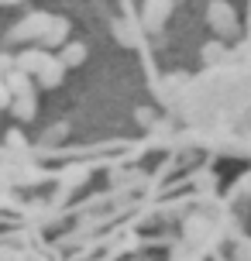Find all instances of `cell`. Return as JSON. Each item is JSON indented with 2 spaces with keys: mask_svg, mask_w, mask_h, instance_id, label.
<instances>
[{
  "mask_svg": "<svg viewBox=\"0 0 251 261\" xmlns=\"http://www.w3.org/2000/svg\"><path fill=\"white\" fill-rule=\"evenodd\" d=\"M207 24H210V31L217 38H234L241 31L238 14H234V7H231L227 0H210V4H207Z\"/></svg>",
  "mask_w": 251,
  "mask_h": 261,
  "instance_id": "6da1fadb",
  "label": "cell"
},
{
  "mask_svg": "<svg viewBox=\"0 0 251 261\" xmlns=\"http://www.w3.org/2000/svg\"><path fill=\"white\" fill-rule=\"evenodd\" d=\"M52 17H55V14H45V11L28 14L24 21H17V24L11 28L7 41H11V45H24V41H35V45H38L41 35L48 31V24H52Z\"/></svg>",
  "mask_w": 251,
  "mask_h": 261,
  "instance_id": "7a4b0ae2",
  "label": "cell"
},
{
  "mask_svg": "<svg viewBox=\"0 0 251 261\" xmlns=\"http://www.w3.org/2000/svg\"><path fill=\"white\" fill-rule=\"evenodd\" d=\"M172 14V0H145V7H141V24H145L148 35H159L165 21H169Z\"/></svg>",
  "mask_w": 251,
  "mask_h": 261,
  "instance_id": "3957f363",
  "label": "cell"
},
{
  "mask_svg": "<svg viewBox=\"0 0 251 261\" xmlns=\"http://www.w3.org/2000/svg\"><path fill=\"white\" fill-rule=\"evenodd\" d=\"M14 59H17V69H24L28 76H38L41 69L48 65L52 52H48V48H41V45H31V48H24V52H17Z\"/></svg>",
  "mask_w": 251,
  "mask_h": 261,
  "instance_id": "277c9868",
  "label": "cell"
},
{
  "mask_svg": "<svg viewBox=\"0 0 251 261\" xmlns=\"http://www.w3.org/2000/svg\"><path fill=\"white\" fill-rule=\"evenodd\" d=\"M69 21L66 17H52V24H48V31H45V35H41V48H48V52H52V48H62V45H69Z\"/></svg>",
  "mask_w": 251,
  "mask_h": 261,
  "instance_id": "5b68a950",
  "label": "cell"
},
{
  "mask_svg": "<svg viewBox=\"0 0 251 261\" xmlns=\"http://www.w3.org/2000/svg\"><path fill=\"white\" fill-rule=\"evenodd\" d=\"M66 69H69V65L62 62L59 55H52V59H48V65H45L35 79H38V86H45V90H55V86L66 79Z\"/></svg>",
  "mask_w": 251,
  "mask_h": 261,
  "instance_id": "8992f818",
  "label": "cell"
},
{
  "mask_svg": "<svg viewBox=\"0 0 251 261\" xmlns=\"http://www.w3.org/2000/svg\"><path fill=\"white\" fill-rule=\"evenodd\" d=\"M14 117L17 120H31L35 114H38V103H35V90L31 93H21V96H14Z\"/></svg>",
  "mask_w": 251,
  "mask_h": 261,
  "instance_id": "52a82bcc",
  "label": "cell"
},
{
  "mask_svg": "<svg viewBox=\"0 0 251 261\" xmlns=\"http://www.w3.org/2000/svg\"><path fill=\"white\" fill-rule=\"evenodd\" d=\"M59 59H62L69 69H80V65L86 62V45H83V41H69V45H62V55H59Z\"/></svg>",
  "mask_w": 251,
  "mask_h": 261,
  "instance_id": "ba28073f",
  "label": "cell"
},
{
  "mask_svg": "<svg viewBox=\"0 0 251 261\" xmlns=\"http://www.w3.org/2000/svg\"><path fill=\"white\" fill-rule=\"evenodd\" d=\"M4 83L11 86L14 96H21V93H31V90H35V86H31V76H28L24 69H14V72H11L7 79H4Z\"/></svg>",
  "mask_w": 251,
  "mask_h": 261,
  "instance_id": "9c48e42d",
  "label": "cell"
},
{
  "mask_svg": "<svg viewBox=\"0 0 251 261\" xmlns=\"http://www.w3.org/2000/svg\"><path fill=\"white\" fill-rule=\"evenodd\" d=\"M220 59H224V45H220V41H210V45L203 48V62L213 65V62H220Z\"/></svg>",
  "mask_w": 251,
  "mask_h": 261,
  "instance_id": "30bf717a",
  "label": "cell"
},
{
  "mask_svg": "<svg viewBox=\"0 0 251 261\" xmlns=\"http://www.w3.org/2000/svg\"><path fill=\"white\" fill-rule=\"evenodd\" d=\"M14 69H17V59H14V55H7V52H0V79H7Z\"/></svg>",
  "mask_w": 251,
  "mask_h": 261,
  "instance_id": "8fae6325",
  "label": "cell"
},
{
  "mask_svg": "<svg viewBox=\"0 0 251 261\" xmlns=\"http://www.w3.org/2000/svg\"><path fill=\"white\" fill-rule=\"evenodd\" d=\"M14 107V93H11V86L0 79V110H11Z\"/></svg>",
  "mask_w": 251,
  "mask_h": 261,
  "instance_id": "7c38bea8",
  "label": "cell"
},
{
  "mask_svg": "<svg viewBox=\"0 0 251 261\" xmlns=\"http://www.w3.org/2000/svg\"><path fill=\"white\" fill-rule=\"evenodd\" d=\"M7 144H11V148H21V151L28 148L24 138H21V130H11V134H7Z\"/></svg>",
  "mask_w": 251,
  "mask_h": 261,
  "instance_id": "4fadbf2b",
  "label": "cell"
},
{
  "mask_svg": "<svg viewBox=\"0 0 251 261\" xmlns=\"http://www.w3.org/2000/svg\"><path fill=\"white\" fill-rule=\"evenodd\" d=\"M234 258L238 261H251V244H238V248H234Z\"/></svg>",
  "mask_w": 251,
  "mask_h": 261,
  "instance_id": "5bb4252c",
  "label": "cell"
},
{
  "mask_svg": "<svg viewBox=\"0 0 251 261\" xmlns=\"http://www.w3.org/2000/svg\"><path fill=\"white\" fill-rule=\"evenodd\" d=\"M134 117L141 120V124H152V120H155V114H152V110H134Z\"/></svg>",
  "mask_w": 251,
  "mask_h": 261,
  "instance_id": "9a60e30c",
  "label": "cell"
},
{
  "mask_svg": "<svg viewBox=\"0 0 251 261\" xmlns=\"http://www.w3.org/2000/svg\"><path fill=\"white\" fill-rule=\"evenodd\" d=\"M14 4H24V0H0V7H14Z\"/></svg>",
  "mask_w": 251,
  "mask_h": 261,
  "instance_id": "2e32d148",
  "label": "cell"
}]
</instances>
